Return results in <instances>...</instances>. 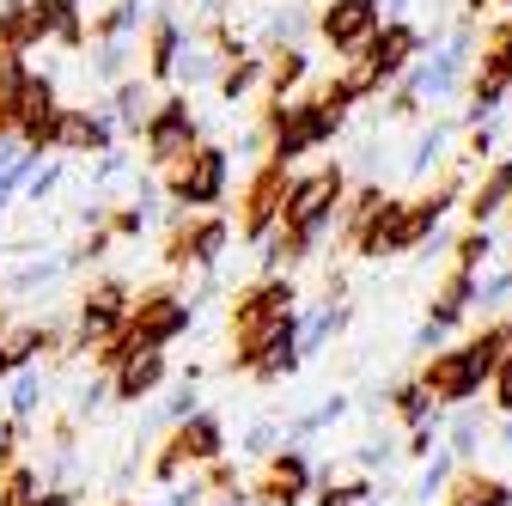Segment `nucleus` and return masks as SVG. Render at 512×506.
Returning a JSON list of instances; mask_svg holds the SVG:
<instances>
[{
    "label": "nucleus",
    "instance_id": "nucleus-1",
    "mask_svg": "<svg viewBox=\"0 0 512 506\" xmlns=\"http://www.w3.org/2000/svg\"><path fill=\"white\" fill-rule=\"evenodd\" d=\"M512 348V324H488L482 336H470L464 348H445V354H433L427 360V372H421V385H427V397L433 403H470L488 378H494V366H500V354Z\"/></svg>",
    "mask_w": 512,
    "mask_h": 506
},
{
    "label": "nucleus",
    "instance_id": "nucleus-2",
    "mask_svg": "<svg viewBox=\"0 0 512 506\" xmlns=\"http://www.w3.org/2000/svg\"><path fill=\"white\" fill-rule=\"evenodd\" d=\"M183 324H189V305H183L177 293H165V287H159V293H147V299H141V305H135V311H128V318H122V330H116V336H110V342L98 348V360H104V366L116 372V366H122L128 354L177 342V336H183Z\"/></svg>",
    "mask_w": 512,
    "mask_h": 506
},
{
    "label": "nucleus",
    "instance_id": "nucleus-3",
    "mask_svg": "<svg viewBox=\"0 0 512 506\" xmlns=\"http://www.w3.org/2000/svg\"><path fill=\"white\" fill-rule=\"evenodd\" d=\"M415 49H421V31H415V25H378V31L348 55V61H354V68L342 74L348 92H354V98H372L384 80H397V74L409 68Z\"/></svg>",
    "mask_w": 512,
    "mask_h": 506
},
{
    "label": "nucleus",
    "instance_id": "nucleus-4",
    "mask_svg": "<svg viewBox=\"0 0 512 506\" xmlns=\"http://www.w3.org/2000/svg\"><path fill=\"white\" fill-rule=\"evenodd\" d=\"M226 171H232V153L214 141H196L183 159L165 165V196L183 208H214L226 196Z\"/></svg>",
    "mask_w": 512,
    "mask_h": 506
},
{
    "label": "nucleus",
    "instance_id": "nucleus-5",
    "mask_svg": "<svg viewBox=\"0 0 512 506\" xmlns=\"http://www.w3.org/2000/svg\"><path fill=\"white\" fill-rule=\"evenodd\" d=\"M342 189H348V177H342V165H324V171H311V177H293L287 183V202H281V232H293V238H317L324 232V220L342 208Z\"/></svg>",
    "mask_w": 512,
    "mask_h": 506
},
{
    "label": "nucleus",
    "instance_id": "nucleus-6",
    "mask_svg": "<svg viewBox=\"0 0 512 506\" xmlns=\"http://www.w3.org/2000/svg\"><path fill=\"white\" fill-rule=\"evenodd\" d=\"M141 135H147V159H153V165H171V159H183L189 147L202 141V135H196V110H189V98H159Z\"/></svg>",
    "mask_w": 512,
    "mask_h": 506
},
{
    "label": "nucleus",
    "instance_id": "nucleus-7",
    "mask_svg": "<svg viewBox=\"0 0 512 506\" xmlns=\"http://www.w3.org/2000/svg\"><path fill=\"white\" fill-rule=\"evenodd\" d=\"M281 311H293V281L287 275H275V281H256L250 293H238V305H232V342H250V336H263Z\"/></svg>",
    "mask_w": 512,
    "mask_h": 506
},
{
    "label": "nucleus",
    "instance_id": "nucleus-8",
    "mask_svg": "<svg viewBox=\"0 0 512 506\" xmlns=\"http://www.w3.org/2000/svg\"><path fill=\"white\" fill-rule=\"evenodd\" d=\"M122 318H128V287L110 275V281H98V287L80 299V330H74V348H104V342L122 330Z\"/></svg>",
    "mask_w": 512,
    "mask_h": 506
},
{
    "label": "nucleus",
    "instance_id": "nucleus-9",
    "mask_svg": "<svg viewBox=\"0 0 512 506\" xmlns=\"http://www.w3.org/2000/svg\"><path fill=\"white\" fill-rule=\"evenodd\" d=\"M55 122H61L55 80L49 74H25V86H19V135H25V147L49 153L55 147Z\"/></svg>",
    "mask_w": 512,
    "mask_h": 506
},
{
    "label": "nucleus",
    "instance_id": "nucleus-10",
    "mask_svg": "<svg viewBox=\"0 0 512 506\" xmlns=\"http://www.w3.org/2000/svg\"><path fill=\"white\" fill-rule=\"evenodd\" d=\"M317 31L336 55H354L372 31H378V0H324V13H317Z\"/></svg>",
    "mask_w": 512,
    "mask_h": 506
},
{
    "label": "nucleus",
    "instance_id": "nucleus-11",
    "mask_svg": "<svg viewBox=\"0 0 512 506\" xmlns=\"http://www.w3.org/2000/svg\"><path fill=\"white\" fill-rule=\"evenodd\" d=\"M287 165L281 159H269L263 171L250 177V196H244V238H269L275 226H281V202H287Z\"/></svg>",
    "mask_w": 512,
    "mask_h": 506
},
{
    "label": "nucleus",
    "instance_id": "nucleus-12",
    "mask_svg": "<svg viewBox=\"0 0 512 506\" xmlns=\"http://www.w3.org/2000/svg\"><path fill=\"white\" fill-rule=\"evenodd\" d=\"M43 37H55L49 0H7V7H0V55H25Z\"/></svg>",
    "mask_w": 512,
    "mask_h": 506
},
{
    "label": "nucleus",
    "instance_id": "nucleus-13",
    "mask_svg": "<svg viewBox=\"0 0 512 506\" xmlns=\"http://www.w3.org/2000/svg\"><path fill=\"white\" fill-rule=\"evenodd\" d=\"M226 250V220H196V226H171V244H165V263L171 269H189V263H214Z\"/></svg>",
    "mask_w": 512,
    "mask_h": 506
},
{
    "label": "nucleus",
    "instance_id": "nucleus-14",
    "mask_svg": "<svg viewBox=\"0 0 512 506\" xmlns=\"http://www.w3.org/2000/svg\"><path fill=\"white\" fill-rule=\"evenodd\" d=\"M305 488H311V464L299 452H281V458H269L263 482H256V506H299Z\"/></svg>",
    "mask_w": 512,
    "mask_h": 506
},
{
    "label": "nucleus",
    "instance_id": "nucleus-15",
    "mask_svg": "<svg viewBox=\"0 0 512 506\" xmlns=\"http://www.w3.org/2000/svg\"><path fill=\"white\" fill-rule=\"evenodd\" d=\"M159 385H165V348H141V354H128V360L116 366L110 397H116V403H141V397H153Z\"/></svg>",
    "mask_w": 512,
    "mask_h": 506
},
{
    "label": "nucleus",
    "instance_id": "nucleus-16",
    "mask_svg": "<svg viewBox=\"0 0 512 506\" xmlns=\"http://www.w3.org/2000/svg\"><path fill=\"white\" fill-rule=\"evenodd\" d=\"M452 202H458V183H452V177H445L439 189H427L421 202H403V208H397V226H403V250L427 244V238H433V226L445 220V208H452Z\"/></svg>",
    "mask_w": 512,
    "mask_h": 506
},
{
    "label": "nucleus",
    "instance_id": "nucleus-17",
    "mask_svg": "<svg viewBox=\"0 0 512 506\" xmlns=\"http://www.w3.org/2000/svg\"><path fill=\"white\" fill-rule=\"evenodd\" d=\"M55 147L61 153H110V116H98V110H61Z\"/></svg>",
    "mask_w": 512,
    "mask_h": 506
},
{
    "label": "nucleus",
    "instance_id": "nucleus-18",
    "mask_svg": "<svg viewBox=\"0 0 512 506\" xmlns=\"http://www.w3.org/2000/svg\"><path fill=\"white\" fill-rule=\"evenodd\" d=\"M476 299H482L476 269H452V275H445V287H439V299H433V311H427V330H433V336L452 330V324L464 318V305H476Z\"/></svg>",
    "mask_w": 512,
    "mask_h": 506
},
{
    "label": "nucleus",
    "instance_id": "nucleus-19",
    "mask_svg": "<svg viewBox=\"0 0 512 506\" xmlns=\"http://www.w3.org/2000/svg\"><path fill=\"white\" fill-rule=\"evenodd\" d=\"M220 446H226V433H220V415H183L177 421V452H183V464H214L220 458Z\"/></svg>",
    "mask_w": 512,
    "mask_h": 506
},
{
    "label": "nucleus",
    "instance_id": "nucleus-20",
    "mask_svg": "<svg viewBox=\"0 0 512 506\" xmlns=\"http://www.w3.org/2000/svg\"><path fill=\"white\" fill-rule=\"evenodd\" d=\"M299 80H305V49H293V43H275V49H269V68H263V86H269V98H287Z\"/></svg>",
    "mask_w": 512,
    "mask_h": 506
},
{
    "label": "nucleus",
    "instance_id": "nucleus-21",
    "mask_svg": "<svg viewBox=\"0 0 512 506\" xmlns=\"http://www.w3.org/2000/svg\"><path fill=\"white\" fill-rule=\"evenodd\" d=\"M177 55H183V25H177V19H153V43H147V68H153V80H171Z\"/></svg>",
    "mask_w": 512,
    "mask_h": 506
},
{
    "label": "nucleus",
    "instance_id": "nucleus-22",
    "mask_svg": "<svg viewBox=\"0 0 512 506\" xmlns=\"http://www.w3.org/2000/svg\"><path fill=\"white\" fill-rule=\"evenodd\" d=\"M445 506H512V488L500 482V476H458V488H452V500Z\"/></svg>",
    "mask_w": 512,
    "mask_h": 506
},
{
    "label": "nucleus",
    "instance_id": "nucleus-23",
    "mask_svg": "<svg viewBox=\"0 0 512 506\" xmlns=\"http://www.w3.org/2000/svg\"><path fill=\"white\" fill-rule=\"evenodd\" d=\"M512 202V159H500L488 177H482V189L470 196V220H488V214H500Z\"/></svg>",
    "mask_w": 512,
    "mask_h": 506
},
{
    "label": "nucleus",
    "instance_id": "nucleus-24",
    "mask_svg": "<svg viewBox=\"0 0 512 506\" xmlns=\"http://www.w3.org/2000/svg\"><path fill=\"white\" fill-rule=\"evenodd\" d=\"M147 98H153V92H147L141 80H116V92H110V116L128 122V129H147V116H153Z\"/></svg>",
    "mask_w": 512,
    "mask_h": 506
},
{
    "label": "nucleus",
    "instance_id": "nucleus-25",
    "mask_svg": "<svg viewBox=\"0 0 512 506\" xmlns=\"http://www.w3.org/2000/svg\"><path fill=\"white\" fill-rule=\"evenodd\" d=\"M506 86H512V80L494 68V61H476V74H470V116L482 122V116H488V110L506 98Z\"/></svg>",
    "mask_w": 512,
    "mask_h": 506
},
{
    "label": "nucleus",
    "instance_id": "nucleus-26",
    "mask_svg": "<svg viewBox=\"0 0 512 506\" xmlns=\"http://www.w3.org/2000/svg\"><path fill=\"white\" fill-rule=\"evenodd\" d=\"M250 86H263V61H256V55H238L232 68L220 74V98H226V104H238Z\"/></svg>",
    "mask_w": 512,
    "mask_h": 506
},
{
    "label": "nucleus",
    "instance_id": "nucleus-27",
    "mask_svg": "<svg viewBox=\"0 0 512 506\" xmlns=\"http://www.w3.org/2000/svg\"><path fill=\"white\" fill-rule=\"evenodd\" d=\"M37 494H43V476L31 464L7 470V482H0V506H37Z\"/></svg>",
    "mask_w": 512,
    "mask_h": 506
},
{
    "label": "nucleus",
    "instance_id": "nucleus-28",
    "mask_svg": "<svg viewBox=\"0 0 512 506\" xmlns=\"http://www.w3.org/2000/svg\"><path fill=\"white\" fill-rule=\"evenodd\" d=\"M135 25H141V0H116V7L92 25V37H98V43H116L122 31H135Z\"/></svg>",
    "mask_w": 512,
    "mask_h": 506
},
{
    "label": "nucleus",
    "instance_id": "nucleus-29",
    "mask_svg": "<svg viewBox=\"0 0 512 506\" xmlns=\"http://www.w3.org/2000/svg\"><path fill=\"white\" fill-rule=\"evenodd\" d=\"M7 378H13V415H31V409H37V397H43V378L31 372V360H25V366H13Z\"/></svg>",
    "mask_w": 512,
    "mask_h": 506
},
{
    "label": "nucleus",
    "instance_id": "nucleus-30",
    "mask_svg": "<svg viewBox=\"0 0 512 506\" xmlns=\"http://www.w3.org/2000/svg\"><path fill=\"white\" fill-rule=\"evenodd\" d=\"M391 403H397V415H403L409 427H421V421L433 415V397H427V385H397V397H391Z\"/></svg>",
    "mask_w": 512,
    "mask_h": 506
},
{
    "label": "nucleus",
    "instance_id": "nucleus-31",
    "mask_svg": "<svg viewBox=\"0 0 512 506\" xmlns=\"http://www.w3.org/2000/svg\"><path fill=\"white\" fill-rule=\"evenodd\" d=\"M482 61H494V68L512 80V19H500V25L488 31V49H482Z\"/></svg>",
    "mask_w": 512,
    "mask_h": 506
},
{
    "label": "nucleus",
    "instance_id": "nucleus-32",
    "mask_svg": "<svg viewBox=\"0 0 512 506\" xmlns=\"http://www.w3.org/2000/svg\"><path fill=\"white\" fill-rule=\"evenodd\" d=\"M208 488H214L226 506H232V500H244V494H238V470H232V464H220V458L208 464Z\"/></svg>",
    "mask_w": 512,
    "mask_h": 506
},
{
    "label": "nucleus",
    "instance_id": "nucleus-33",
    "mask_svg": "<svg viewBox=\"0 0 512 506\" xmlns=\"http://www.w3.org/2000/svg\"><path fill=\"white\" fill-rule=\"evenodd\" d=\"M488 263V232H464L458 238V269H482Z\"/></svg>",
    "mask_w": 512,
    "mask_h": 506
},
{
    "label": "nucleus",
    "instance_id": "nucleus-34",
    "mask_svg": "<svg viewBox=\"0 0 512 506\" xmlns=\"http://www.w3.org/2000/svg\"><path fill=\"white\" fill-rule=\"evenodd\" d=\"M488 385H494V403L512 415V348L500 354V366H494V378H488Z\"/></svg>",
    "mask_w": 512,
    "mask_h": 506
},
{
    "label": "nucleus",
    "instance_id": "nucleus-35",
    "mask_svg": "<svg viewBox=\"0 0 512 506\" xmlns=\"http://www.w3.org/2000/svg\"><path fill=\"white\" fill-rule=\"evenodd\" d=\"M372 494V482H342V488H330V494H317V506H360Z\"/></svg>",
    "mask_w": 512,
    "mask_h": 506
},
{
    "label": "nucleus",
    "instance_id": "nucleus-36",
    "mask_svg": "<svg viewBox=\"0 0 512 506\" xmlns=\"http://www.w3.org/2000/svg\"><path fill=\"white\" fill-rule=\"evenodd\" d=\"M49 281H61V263H31L13 287H19V293H37V287H49Z\"/></svg>",
    "mask_w": 512,
    "mask_h": 506
},
{
    "label": "nucleus",
    "instance_id": "nucleus-37",
    "mask_svg": "<svg viewBox=\"0 0 512 506\" xmlns=\"http://www.w3.org/2000/svg\"><path fill=\"white\" fill-rule=\"evenodd\" d=\"M177 470H183V452H177V439H165L159 458H153V476H159V482H177Z\"/></svg>",
    "mask_w": 512,
    "mask_h": 506
},
{
    "label": "nucleus",
    "instance_id": "nucleus-38",
    "mask_svg": "<svg viewBox=\"0 0 512 506\" xmlns=\"http://www.w3.org/2000/svg\"><path fill=\"white\" fill-rule=\"evenodd\" d=\"M141 226H147V214H141V208H116V214H110V232H116V238H135Z\"/></svg>",
    "mask_w": 512,
    "mask_h": 506
},
{
    "label": "nucleus",
    "instance_id": "nucleus-39",
    "mask_svg": "<svg viewBox=\"0 0 512 506\" xmlns=\"http://www.w3.org/2000/svg\"><path fill=\"white\" fill-rule=\"evenodd\" d=\"M55 183H61V165H43V171H31V202H43Z\"/></svg>",
    "mask_w": 512,
    "mask_h": 506
},
{
    "label": "nucleus",
    "instance_id": "nucleus-40",
    "mask_svg": "<svg viewBox=\"0 0 512 506\" xmlns=\"http://www.w3.org/2000/svg\"><path fill=\"white\" fill-rule=\"evenodd\" d=\"M104 250H110V232H92V238L80 244V257H86V263H98V257H104Z\"/></svg>",
    "mask_w": 512,
    "mask_h": 506
},
{
    "label": "nucleus",
    "instance_id": "nucleus-41",
    "mask_svg": "<svg viewBox=\"0 0 512 506\" xmlns=\"http://www.w3.org/2000/svg\"><path fill=\"white\" fill-rule=\"evenodd\" d=\"M488 147H494V135H488V129H476V135H470V147H464V159H482Z\"/></svg>",
    "mask_w": 512,
    "mask_h": 506
},
{
    "label": "nucleus",
    "instance_id": "nucleus-42",
    "mask_svg": "<svg viewBox=\"0 0 512 506\" xmlns=\"http://www.w3.org/2000/svg\"><path fill=\"white\" fill-rule=\"evenodd\" d=\"M165 506H196V488H177V494H171Z\"/></svg>",
    "mask_w": 512,
    "mask_h": 506
},
{
    "label": "nucleus",
    "instance_id": "nucleus-43",
    "mask_svg": "<svg viewBox=\"0 0 512 506\" xmlns=\"http://www.w3.org/2000/svg\"><path fill=\"white\" fill-rule=\"evenodd\" d=\"M13 372V354H7V342H0V378H7Z\"/></svg>",
    "mask_w": 512,
    "mask_h": 506
},
{
    "label": "nucleus",
    "instance_id": "nucleus-44",
    "mask_svg": "<svg viewBox=\"0 0 512 506\" xmlns=\"http://www.w3.org/2000/svg\"><path fill=\"white\" fill-rule=\"evenodd\" d=\"M488 7H512V0H488Z\"/></svg>",
    "mask_w": 512,
    "mask_h": 506
},
{
    "label": "nucleus",
    "instance_id": "nucleus-45",
    "mask_svg": "<svg viewBox=\"0 0 512 506\" xmlns=\"http://www.w3.org/2000/svg\"><path fill=\"white\" fill-rule=\"evenodd\" d=\"M506 439H512V421H506Z\"/></svg>",
    "mask_w": 512,
    "mask_h": 506
},
{
    "label": "nucleus",
    "instance_id": "nucleus-46",
    "mask_svg": "<svg viewBox=\"0 0 512 506\" xmlns=\"http://www.w3.org/2000/svg\"><path fill=\"white\" fill-rule=\"evenodd\" d=\"M226 7H232V0H226Z\"/></svg>",
    "mask_w": 512,
    "mask_h": 506
},
{
    "label": "nucleus",
    "instance_id": "nucleus-47",
    "mask_svg": "<svg viewBox=\"0 0 512 506\" xmlns=\"http://www.w3.org/2000/svg\"><path fill=\"white\" fill-rule=\"evenodd\" d=\"M506 208H512V202H506Z\"/></svg>",
    "mask_w": 512,
    "mask_h": 506
}]
</instances>
